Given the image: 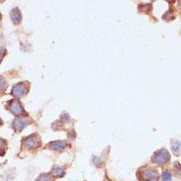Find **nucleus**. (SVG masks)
Instances as JSON below:
<instances>
[{"instance_id": "nucleus-1", "label": "nucleus", "mask_w": 181, "mask_h": 181, "mask_svg": "<svg viewBox=\"0 0 181 181\" xmlns=\"http://www.w3.org/2000/svg\"><path fill=\"white\" fill-rule=\"evenodd\" d=\"M169 159H170L169 152L164 149L155 152V155H152V161L158 163V164H160V165L165 164L166 162L169 161Z\"/></svg>"}, {"instance_id": "nucleus-16", "label": "nucleus", "mask_w": 181, "mask_h": 181, "mask_svg": "<svg viewBox=\"0 0 181 181\" xmlns=\"http://www.w3.org/2000/svg\"><path fill=\"white\" fill-rule=\"evenodd\" d=\"M61 120H63V122H66L67 120H69V116H68L67 114H64L61 116Z\"/></svg>"}, {"instance_id": "nucleus-5", "label": "nucleus", "mask_w": 181, "mask_h": 181, "mask_svg": "<svg viewBox=\"0 0 181 181\" xmlns=\"http://www.w3.org/2000/svg\"><path fill=\"white\" fill-rule=\"evenodd\" d=\"M141 178L143 181H158V173L156 170L152 168H146L143 170L141 174Z\"/></svg>"}, {"instance_id": "nucleus-4", "label": "nucleus", "mask_w": 181, "mask_h": 181, "mask_svg": "<svg viewBox=\"0 0 181 181\" xmlns=\"http://www.w3.org/2000/svg\"><path fill=\"white\" fill-rule=\"evenodd\" d=\"M8 109L10 110V112L14 114L15 116H20L25 113L22 104L20 103V101H18L17 99H13V100L8 102Z\"/></svg>"}, {"instance_id": "nucleus-3", "label": "nucleus", "mask_w": 181, "mask_h": 181, "mask_svg": "<svg viewBox=\"0 0 181 181\" xmlns=\"http://www.w3.org/2000/svg\"><path fill=\"white\" fill-rule=\"evenodd\" d=\"M29 91V85L26 82H20L14 85L12 88L11 94L14 97H22L24 95H26Z\"/></svg>"}, {"instance_id": "nucleus-11", "label": "nucleus", "mask_w": 181, "mask_h": 181, "mask_svg": "<svg viewBox=\"0 0 181 181\" xmlns=\"http://www.w3.org/2000/svg\"><path fill=\"white\" fill-rule=\"evenodd\" d=\"M36 181H53V180H52V176H51V174L44 173V174H41L38 178H37Z\"/></svg>"}, {"instance_id": "nucleus-12", "label": "nucleus", "mask_w": 181, "mask_h": 181, "mask_svg": "<svg viewBox=\"0 0 181 181\" xmlns=\"http://www.w3.org/2000/svg\"><path fill=\"white\" fill-rule=\"evenodd\" d=\"M172 152L175 153L176 155H179L180 153V143L179 142H174L172 145Z\"/></svg>"}, {"instance_id": "nucleus-2", "label": "nucleus", "mask_w": 181, "mask_h": 181, "mask_svg": "<svg viewBox=\"0 0 181 181\" xmlns=\"http://www.w3.org/2000/svg\"><path fill=\"white\" fill-rule=\"evenodd\" d=\"M23 145L28 149H36L41 146V139L38 134H33L23 140Z\"/></svg>"}, {"instance_id": "nucleus-6", "label": "nucleus", "mask_w": 181, "mask_h": 181, "mask_svg": "<svg viewBox=\"0 0 181 181\" xmlns=\"http://www.w3.org/2000/svg\"><path fill=\"white\" fill-rule=\"evenodd\" d=\"M28 123H29V119L27 117H19L15 119L12 126H13V129H14L16 132H21L22 130L28 125Z\"/></svg>"}, {"instance_id": "nucleus-8", "label": "nucleus", "mask_w": 181, "mask_h": 181, "mask_svg": "<svg viewBox=\"0 0 181 181\" xmlns=\"http://www.w3.org/2000/svg\"><path fill=\"white\" fill-rule=\"evenodd\" d=\"M67 143L64 141H56L49 143V148L53 151H61L64 148H66Z\"/></svg>"}, {"instance_id": "nucleus-17", "label": "nucleus", "mask_w": 181, "mask_h": 181, "mask_svg": "<svg viewBox=\"0 0 181 181\" xmlns=\"http://www.w3.org/2000/svg\"><path fill=\"white\" fill-rule=\"evenodd\" d=\"M1 125H2V120L0 119V126H1Z\"/></svg>"}, {"instance_id": "nucleus-13", "label": "nucleus", "mask_w": 181, "mask_h": 181, "mask_svg": "<svg viewBox=\"0 0 181 181\" xmlns=\"http://www.w3.org/2000/svg\"><path fill=\"white\" fill-rule=\"evenodd\" d=\"M162 180L163 181H170L171 180V174H170L169 171H167V170H164V171L162 172Z\"/></svg>"}, {"instance_id": "nucleus-7", "label": "nucleus", "mask_w": 181, "mask_h": 181, "mask_svg": "<svg viewBox=\"0 0 181 181\" xmlns=\"http://www.w3.org/2000/svg\"><path fill=\"white\" fill-rule=\"evenodd\" d=\"M10 18H11L12 22L14 24H20L21 23V20H22V14L20 12V10L18 8H14L11 10L10 12Z\"/></svg>"}, {"instance_id": "nucleus-9", "label": "nucleus", "mask_w": 181, "mask_h": 181, "mask_svg": "<svg viewBox=\"0 0 181 181\" xmlns=\"http://www.w3.org/2000/svg\"><path fill=\"white\" fill-rule=\"evenodd\" d=\"M64 174H66V171H64V168L61 166L56 165L54 166V168L52 169V175L56 178H60V177H63Z\"/></svg>"}, {"instance_id": "nucleus-15", "label": "nucleus", "mask_w": 181, "mask_h": 181, "mask_svg": "<svg viewBox=\"0 0 181 181\" xmlns=\"http://www.w3.org/2000/svg\"><path fill=\"white\" fill-rule=\"evenodd\" d=\"M5 54H6V50L4 48H0V63H1L2 60L4 59Z\"/></svg>"}, {"instance_id": "nucleus-10", "label": "nucleus", "mask_w": 181, "mask_h": 181, "mask_svg": "<svg viewBox=\"0 0 181 181\" xmlns=\"http://www.w3.org/2000/svg\"><path fill=\"white\" fill-rule=\"evenodd\" d=\"M6 151H7V142H6V140L0 138V155H4Z\"/></svg>"}, {"instance_id": "nucleus-14", "label": "nucleus", "mask_w": 181, "mask_h": 181, "mask_svg": "<svg viewBox=\"0 0 181 181\" xmlns=\"http://www.w3.org/2000/svg\"><path fill=\"white\" fill-rule=\"evenodd\" d=\"M6 87H7V82H6L5 79L2 76H0V91L5 90Z\"/></svg>"}]
</instances>
